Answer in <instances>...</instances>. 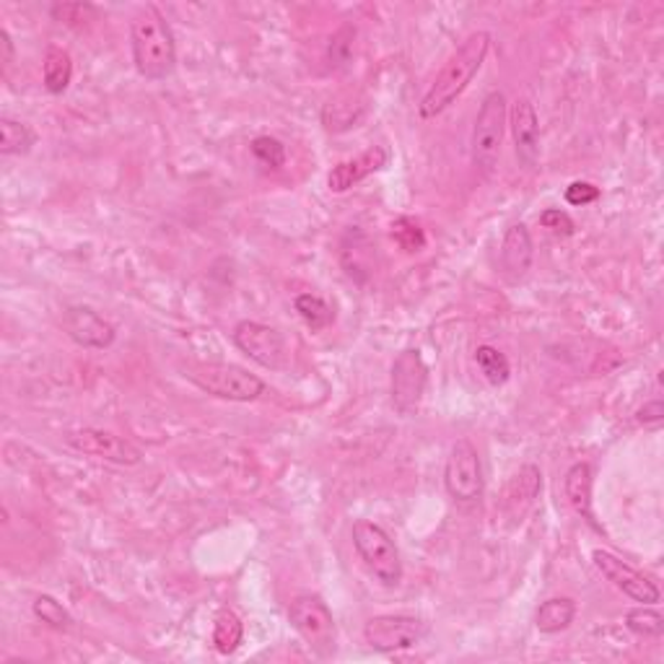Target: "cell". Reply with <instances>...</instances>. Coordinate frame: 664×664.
I'll return each mask as SVG.
<instances>
[{
    "label": "cell",
    "mask_w": 664,
    "mask_h": 664,
    "mask_svg": "<svg viewBox=\"0 0 664 664\" xmlns=\"http://www.w3.org/2000/svg\"><path fill=\"white\" fill-rule=\"evenodd\" d=\"M249 151L268 169H281L285 164V146L278 138H273V135H257V138L249 143Z\"/></svg>",
    "instance_id": "1f68e13d"
},
{
    "label": "cell",
    "mask_w": 664,
    "mask_h": 664,
    "mask_svg": "<svg viewBox=\"0 0 664 664\" xmlns=\"http://www.w3.org/2000/svg\"><path fill=\"white\" fill-rule=\"evenodd\" d=\"M506 125H509V106L502 91L494 89L483 97L481 110H477L473 125V143H470V156H473V167L481 177H494L502 161V146Z\"/></svg>",
    "instance_id": "277c9868"
},
{
    "label": "cell",
    "mask_w": 664,
    "mask_h": 664,
    "mask_svg": "<svg viewBox=\"0 0 664 664\" xmlns=\"http://www.w3.org/2000/svg\"><path fill=\"white\" fill-rule=\"evenodd\" d=\"M184 376L198 390L209 392L211 397L228 399V403H255L266 392V382L237 363L192 361L184 367Z\"/></svg>",
    "instance_id": "3957f363"
},
{
    "label": "cell",
    "mask_w": 664,
    "mask_h": 664,
    "mask_svg": "<svg viewBox=\"0 0 664 664\" xmlns=\"http://www.w3.org/2000/svg\"><path fill=\"white\" fill-rule=\"evenodd\" d=\"M599 195H603V192H599V188H595V184H592V182H582V180L579 182H571L569 188H566V192H563L566 203L574 205V209H584V205L597 203Z\"/></svg>",
    "instance_id": "836d02e7"
},
{
    "label": "cell",
    "mask_w": 664,
    "mask_h": 664,
    "mask_svg": "<svg viewBox=\"0 0 664 664\" xmlns=\"http://www.w3.org/2000/svg\"><path fill=\"white\" fill-rule=\"evenodd\" d=\"M475 363H477V369L483 371L485 382L494 384V387H502V384L511 380L509 359H506V353H502L494 346H477Z\"/></svg>",
    "instance_id": "484cf974"
},
{
    "label": "cell",
    "mask_w": 664,
    "mask_h": 664,
    "mask_svg": "<svg viewBox=\"0 0 664 664\" xmlns=\"http://www.w3.org/2000/svg\"><path fill=\"white\" fill-rule=\"evenodd\" d=\"M534 262V245L532 234L527 224H511L506 228L502 241V270L511 281H522V278L532 270Z\"/></svg>",
    "instance_id": "ac0fdd59"
},
{
    "label": "cell",
    "mask_w": 664,
    "mask_h": 664,
    "mask_svg": "<svg viewBox=\"0 0 664 664\" xmlns=\"http://www.w3.org/2000/svg\"><path fill=\"white\" fill-rule=\"evenodd\" d=\"M626 628L639 639H662L664 637V618L652 605H641L626 612Z\"/></svg>",
    "instance_id": "4316f807"
},
{
    "label": "cell",
    "mask_w": 664,
    "mask_h": 664,
    "mask_svg": "<svg viewBox=\"0 0 664 664\" xmlns=\"http://www.w3.org/2000/svg\"><path fill=\"white\" fill-rule=\"evenodd\" d=\"M390 234H392V239H395V245L403 249L405 255H418L426 249V232L420 228L418 221H413L408 216H399L392 221Z\"/></svg>",
    "instance_id": "83f0119b"
},
{
    "label": "cell",
    "mask_w": 664,
    "mask_h": 664,
    "mask_svg": "<svg viewBox=\"0 0 664 664\" xmlns=\"http://www.w3.org/2000/svg\"><path fill=\"white\" fill-rule=\"evenodd\" d=\"M70 81H74V57L68 49L49 45L45 49V63H42V83H45L47 94H66Z\"/></svg>",
    "instance_id": "44dd1931"
},
{
    "label": "cell",
    "mask_w": 664,
    "mask_h": 664,
    "mask_svg": "<svg viewBox=\"0 0 664 664\" xmlns=\"http://www.w3.org/2000/svg\"><path fill=\"white\" fill-rule=\"evenodd\" d=\"M234 346L239 348L247 359L260 363L262 369H281L285 363V340L275 327L255 323V319H241L232 333Z\"/></svg>",
    "instance_id": "8fae6325"
},
{
    "label": "cell",
    "mask_w": 664,
    "mask_h": 664,
    "mask_svg": "<svg viewBox=\"0 0 664 664\" xmlns=\"http://www.w3.org/2000/svg\"><path fill=\"white\" fill-rule=\"evenodd\" d=\"M444 488L457 504H475L483 498V462L473 441L460 439L449 449L444 465Z\"/></svg>",
    "instance_id": "52a82bcc"
},
{
    "label": "cell",
    "mask_w": 664,
    "mask_h": 664,
    "mask_svg": "<svg viewBox=\"0 0 664 664\" xmlns=\"http://www.w3.org/2000/svg\"><path fill=\"white\" fill-rule=\"evenodd\" d=\"M428 626L424 618L408 616V612H390V616H376L363 626V641L369 649L380 654H395L405 649L418 646L426 639Z\"/></svg>",
    "instance_id": "ba28073f"
},
{
    "label": "cell",
    "mask_w": 664,
    "mask_h": 664,
    "mask_svg": "<svg viewBox=\"0 0 664 664\" xmlns=\"http://www.w3.org/2000/svg\"><path fill=\"white\" fill-rule=\"evenodd\" d=\"M367 99L359 94H340L330 99L323 110V125L327 133H348L367 117Z\"/></svg>",
    "instance_id": "ffe728a7"
},
{
    "label": "cell",
    "mask_w": 664,
    "mask_h": 664,
    "mask_svg": "<svg viewBox=\"0 0 664 664\" xmlns=\"http://www.w3.org/2000/svg\"><path fill=\"white\" fill-rule=\"evenodd\" d=\"M514 151L525 169H532L540 159V117L530 99H517L509 112Z\"/></svg>",
    "instance_id": "9a60e30c"
},
{
    "label": "cell",
    "mask_w": 664,
    "mask_h": 664,
    "mask_svg": "<svg viewBox=\"0 0 664 664\" xmlns=\"http://www.w3.org/2000/svg\"><path fill=\"white\" fill-rule=\"evenodd\" d=\"M592 488H595V470L589 462H576L569 468L566 477H563V494L571 509H574L584 522H589L595 530H599L595 511H592Z\"/></svg>",
    "instance_id": "d6986e66"
},
{
    "label": "cell",
    "mask_w": 664,
    "mask_h": 664,
    "mask_svg": "<svg viewBox=\"0 0 664 664\" xmlns=\"http://www.w3.org/2000/svg\"><path fill=\"white\" fill-rule=\"evenodd\" d=\"M131 47L138 76L146 81H164L177 68V42L159 5L148 3L131 21Z\"/></svg>",
    "instance_id": "7a4b0ae2"
},
{
    "label": "cell",
    "mask_w": 664,
    "mask_h": 664,
    "mask_svg": "<svg viewBox=\"0 0 664 664\" xmlns=\"http://www.w3.org/2000/svg\"><path fill=\"white\" fill-rule=\"evenodd\" d=\"M338 257L346 275L353 278L356 283H367L371 273H374L376 247L374 241L367 237V232H361L359 226H351L346 234H342Z\"/></svg>",
    "instance_id": "e0dca14e"
},
{
    "label": "cell",
    "mask_w": 664,
    "mask_h": 664,
    "mask_svg": "<svg viewBox=\"0 0 664 664\" xmlns=\"http://www.w3.org/2000/svg\"><path fill=\"white\" fill-rule=\"evenodd\" d=\"M13 55H16V47H13V40L9 34V29H0V66H3V70L11 68L13 63Z\"/></svg>",
    "instance_id": "d590c367"
},
{
    "label": "cell",
    "mask_w": 664,
    "mask_h": 664,
    "mask_svg": "<svg viewBox=\"0 0 664 664\" xmlns=\"http://www.w3.org/2000/svg\"><path fill=\"white\" fill-rule=\"evenodd\" d=\"M540 491H542L540 468L534 465L519 468V473L514 475L504 488V496H502L504 517L511 519L514 525L522 522L525 514L530 511V506L534 504V498L540 496Z\"/></svg>",
    "instance_id": "2e32d148"
},
{
    "label": "cell",
    "mask_w": 664,
    "mask_h": 664,
    "mask_svg": "<svg viewBox=\"0 0 664 664\" xmlns=\"http://www.w3.org/2000/svg\"><path fill=\"white\" fill-rule=\"evenodd\" d=\"M32 612L34 618L53 628V631H70L74 628V616L53 595H40L34 599Z\"/></svg>",
    "instance_id": "f1b7e54d"
},
{
    "label": "cell",
    "mask_w": 664,
    "mask_h": 664,
    "mask_svg": "<svg viewBox=\"0 0 664 664\" xmlns=\"http://www.w3.org/2000/svg\"><path fill=\"white\" fill-rule=\"evenodd\" d=\"M491 53V34L488 32H473L470 37L454 49L452 57L444 63V68L439 70V76L434 78V83L428 86V91L420 99L418 114L424 120L439 117L441 112H447L457 99L468 91V86L473 83L477 70L483 68L485 57Z\"/></svg>",
    "instance_id": "6da1fadb"
},
{
    "label": "cell",
    "mask_w": 664,
    "mask_h": 664,
    "mask_svg": "<svg viewBox=\"0 0 664 664\" xmlns=\"http://www.w3.org/2000/svg\"><path fill=\"white\" fill-rule=\"evenodd\" d=\"M63 441L76 452L97 457V460L112 462L120 468H135L143 462V452L133 441H127L117 434L102 431V428H78V431H68Z\"/></svg>",
    "instance_id": "30bf717a"
},
{
    "label": "cell",
    "mask_w": 664,
    "mask_h": 664,
    "mask_svg": "<svg viewBox=\"0 0 664 664\" xmlns=\"http://www.w3.org/2000/svg\"><path fill=\"white\" fill-rule=\"evenodd\" d=\"M576 618V603L571 597H551L540 603L534 610V628L545 637H555V633L566 631Z\"/></svg>",
    "instance_id": "7402d4cb"
},
{
    "label": "cell",
    "mask_w": 664,
    "mask_h": 664,
    "mask_svg": "<svg viewBox=\"0 0 664 664\" xmlns=\"http://www.w3.org/2000/svg\"><path fill=\"white\" fill-rule=\"evenodd\" d=\"M294 310L299 312V317H302V323L314 333L325 330V327H330L335 323L333 306L317 294H299L294 299Z\"/></svg>",
    "instance_id": "d4e9b609"
},
{
    "label": "cell",
    "mask_w": 664,
    "mask_h": 664,
    "mask_svg": "<svg viewBox=\"0 0 664 664\" xmlns=\"http://www.w3.org/2000/svg\"><path fill=\"white\" fill-rule=\"evenodd\" d=\"M390 164V151L384 146H369L367 151H361L353 159H346L340 164H335L327 175V190L335 192V195H342V192L353 190L356 184H361L363 180H369L371 175L382 171Z\"/></svg>",
    "instance_id": "5bb4252c"
},
{
    "label": "cell",
    "mask_w": 664,
    "mask_h": 664,
    "mask_svg": "<svg viewBox=\"0 0 664 664\" xmlns=\"http://www.w3.org/2000/svg\"><path fill=\"white\" fill-rule=\"evenodd\" d=\"M37 143V133L26 123L13 117H0V154L3 156H24Z\"/></svg>",
    "instance_id": "603a6c76"
},
{
    "label": "cell",
    "mask_w": 664,
    "mask_h": 664,
    "mask_svg": "<svg viewBox=\"0 0 664 664\" xmlns=\"http://www.w3.org/2000/svg\"><path fill=\"white\" fill-rule=\"evenodd\" d=\"M353 45H356V26L346 21V24H342L330 37V45H327V63H330V68L342 70L351 66Z\"/></svg>",
    "instance_id": "f546056e"
},
{
    "label": "cell",
    "mask_w": 664,
    "mask_h": 664,
    "mask_svg": "<svg viewBox=\"0 0 664 664\" xmlns=\"http://www.w3.org/2000/svg\"><path fill=\"white\" fill-rule=\"evenodd\" d=\"M63 330L76 346L89 348V351H106L114 340H117V327L102 314L91 310V306H68L63 312Z\"/></svg>",
    "instance_id": "4fadbf2b"
},
{
    "label": "cell",
    "mask_w": 664,
    "mask_h": 664,
    "mask_svg": "<svg viewBox=\"0 0 664 664\" xmlns=\"http://www.w3.org/2000/svg\"><path fill=\"white\" fill-rule=\"evenodd\" d=\"M664 420V403L662 399H652V403H646L644 408L637 410V424L644 428H656L662 426Z\"/></svg>",
    "instance_id": "e575fe53"
},
{
    "label": "cell",
    "mask_w": 664,
    "mask_h": 664,
    "mask_svg": "<svg viewBox=\"0 0 664 664\" xmlns=\"http://www.w3.org/2000/svg\"><path fill=\"white\" fill-rule=\"evenodd\" d=\"M245 641V626H241L239 616L234 610H221L213 623V646L218 649V654H234Z\"/></svg>",
    "instance_id": "cb8c5ba5"
},
{
    "label": "cell",
    "mask_w": 664,
    "mask_h": 664,
    "mask_svg": "<svg viewBox=\"0 0 664 664\" xmlns=\"http://www.w3.org/2000/svg\"><path fill=\"white\" fill-rule=\"evenodd\" d=\"M289 623L319 660H330L338 649V626L330 605L319 595H299L289 605Z\"/></svg>",
    "instance_id": "8992f818"
},
{
    "label": "cell",
    "mask_w": 664,
    "mask_h": 664,
    "mask_svg": "<svg viewBox=\"0 0 664 664\" xmlns=\"http://www.w3.org/2000/svg\"><path fill=\"white\" fill-rule=\"evenodd\" d=\"M351 534L356 553H359L363 566L369 569V574L382 587L395 589L403 582V559H399L395 540L390 538L387 530L371 522V519H356Z\"/></svg>",
    "instance_id": "5b68a950"
},
{
    "label": "cell",
    "mask_w": 664,
    "mask_h": 664,
    "mask_svg": "<svg viewBox=\"0 0 664 664\" xmlns=\"http://www.w3.org/2000/svg\"><path fill=\"white\" fill-rule=\"evenodd\" d=\"M592 563H595L599 574L608 579L612 587L623 592L626 597H631L633 603H641V605H654L660 603L662 592L656 584L649 579V576L641 574V571H637L631 566V563L620 561L618 555H612L610 551H599L592 553Z\"/></svg>",
    "instance_id": "7c38bea8"
},
{
    "label": "cell",
    "mask_w": 664,
    "mask_h": 664,
    "mask_svg": "<svg viewBox=\"0 0 664 664\" xmlns=\"http://www.w3.org/2000/svg\"><path fill=\"white\" fill-rule=\"evenodd\" d=\"M428 367L418 348H405L392 363L390 395L392 405L399 416H413L420 408V399L426 395Z\"/></svg>",
    "instance_id": "9c48e42d"
},
{
    "label": "cell",
    "mask_w": 664,
    "mask_h": 664,
    "mask_svg": "<svg viewBox=\"0 0 664 664\" xmlns=\"http://www.w3.org/2000/svg\"><path fill=\"white\" fill-rule=\"evenodd\" d=\"M540 226H542V228H548V232H553L555 237H574V234H576L574 218H571L569 213H566V211H561V209H548V211H542Z\"/></svg>",
    "instance_id": "d6a6232c"
},
{
    "label": "cell",
    "mask_w": 664,
    "mask_h": 664,
    "mask_svg": "<svg viewBox=\"0 0 664 664\" xmlns=\"http://www.w3.org/2000/svg\"><path fill=\"white\" fill-rule=\"evenodd\" d=\"M49 16L70 29H83L89 21H97L99 9L91 3H55L49 9Z\"/></svg>",
    "instance_id": "4dcf8cb0"
}]
</instances>
